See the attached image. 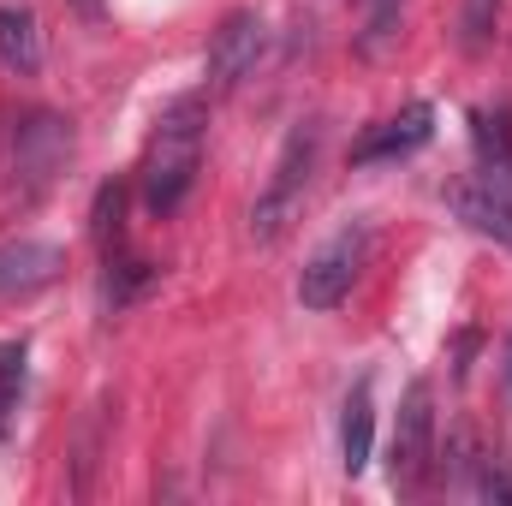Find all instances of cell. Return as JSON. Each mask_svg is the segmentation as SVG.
Segmentation results:
<instances>
[{"label": "cell", "mask_w": 512, "mask_h": 506, "mask_svg": "<svg viewBox=\"0 0 512 506\" xmlns=\"http://www.w3.org/2000/svg\"><path fill=\"white\" fill-rule=\"evenodd\" d=\"M203 131H209V114H203V96H173L161 114H155V131L143 143V167H137V185H143V209L149 215H179V203L197 191V173H203Z\"/></svg>", "instance_id": "1"}, {"label": "cell", "mask_w": 512, "mask_h": 506, "mask_svg": "<svg viewBox=\"0 0 512 506\" xmlns=\"http://www.w3.org/2000/svg\"><path fill=\"white\" fill-rule=\"evenodd\" d=\"M316 155H322V126L316 120H298V126L286 131V143L274 155V173H268V185H262V197H256V209H251L256 245H280L286 239V227L298 221L304 191L316 179Z\"/></svg>", "instance_id": "2"}, {"label": "cell", "mask_w": 512, "mask_h": 506, "mask_svg": "<svg viewBox=\"0 0 512 506\" xmlns=\"http://www.w3.org/2000/svg\"><path fill=\"white\" fill-rule=\"evenodd\" d=\"M370 245H376L370 221H346L322 251L304 262V274H298V304H304V310H334V304H346V292L358 286V274H364V262H370Z\"/></svg>", "instance_id": "3"}, {"label": "cell", "mask_w": 512, "mask_h": 506, "mask_svg": "<svg viewBox=\"0 0 512 506\" xmlns=\"http://www.w3.org/2000/svg\"><path fill=\"white\" fill-rule=\"evenodd\" d=\"M435 471V393L429 381H411L399 399V423H393V447H387V477L399 495H417Z\"/></svg>", "instance_id": "4"}, {"label": "cell", "mask_w": 512, "mask_h": 506, "mask_svg": "<svg viewBox=\"0 0 512 506\" xmlns=\"http://www.w3.org/2000/svg\"><path fill=\"white\" fill-rule=\"evenodd\" d=\"M262 48H268V24L256 18L251 6L227 12L221 30H215V42H209V90H221V96L239 90L256 66H262Z\"/></svg>", "instance_id": "5"}, {"label": "cell", "mask_w": 512, "mask_h": 506, "mask_svg": "<svg viewBox=\"0 0 512 506\" xmlns=\"http://www.w3.org/2000/svg\"><path fill=\"white\" fill-rule=\"evenodd\" d=\"M447 209H453L471 233H483V239H495V245L512 251V191L495 185L489 173L453 179V185H447Z\"/></svg>", "instance_id": "6"}, {"label": "cell", "mask_w": 512, "mask_h": 506, "mask_svg": "<svg viewBox=\"0 0 512 506\" xmlns=\"http://www.w3.org/2000/svg\"><path fill=\"white\" fill-rule=\"evenodd\" d=\"M66 155H72V131H66V120L30 114V120L12 126V173H18V179L42 185V179H54V167H60Z\"/></svg>", "instance_id": "7"}, {"label": "cell", "mask_w": 512, "mask_h": 506, "mask_svg": "<svg viewBox=\"0 0 512 506\" xmlns=\"http://www.w3.org/2000/svg\"><path fill=\"white\" fill-rule=\"evenodd\" d=\"M429 137H435V108H429V102H405L393 120L370 126L352 143V161H358V167H370V161H399V155H417Z\"/></svg>", "instance_id": "8"}, {"label": "cell", "mask_w": 512, "mask_h": 506, "mask_svg": "<svg viewBox=\"0 0 512 506\" xmlns=\"http://www.w3.org/2000/svg\"><path fill=\"white\" fill-rule=\"evenodd\" d=\"M66 268V251L48 239H12L0 245V298H30L42 286H54Z\"/></svg>", "instance_id": "9"}, {"label": "cell", "mask_w": 512, "mask_h": 506, "mask_svg": "<svg viewBox=\"0 0 512 506\" xmlns=\"http://www.w3.org/2000/svg\"><path fill=\"white\" fill-rule=\"evenodd\" d=\"M0 66L18 72V78H36L42 72V24L24 0H6L0 6Z\"/></svg>", "instance_id": "10"}, {"label": "cell", "mask_w": 512, "mask_h": 506, "mask_svg": "<svg viewBox=\"0 0 512 506\" xmlns=\"http://www.w3.org/2000/svg\"><path fill=\"white\" fill-rule=\"evenodd\" d=\"M370 453H376V405H370V387H358L346 399V417H340V459L352 477H364Z\"/></svg>", "instance_id": "11"}, {"label": "cell", "mask_w": 512, "mask_h": 506, "mask_svg": "<svg viewBox=\"0 0 512 506\" xmlns=\"http://www.w3.org/2000/svg\"><path fill=\"white\" fill-rule=\"evenodd\" d=\"M24 370H30V346L24 340H0V441L18 423V399H24Z\"/></svg>", "instance_id": "12"}, {"label": "cell", "mask_w": 512, "mask_h": 506, "mask_svg": "<svg viewBox=\"0 0 512 506\" xmlns=\"http://www.w3.org/2000/svg\"><path fill=\"white\" fill-rule=\"evenodd\" d=\"M155 286V262H143V256H108V280H102V298L114 304V310H126L137 292H149Z\"/></svg>", "instance_id": "13"}, {"label": "cell", "mask_w": 512, "mask_h": 506, "mask_svg": "<svg viewBox=\"0 0 512 506\" xmlns=\"http://www.w3.org/2000/svg\"><path fill=\"white\" fill-rule=\"evenodd\" d=\"M90 227H96V245L102 251L120 245V233H126V185H102L96 191V221Z\"/></svg>", "instance_id": "14"}, {"label": "cell", "mask_w": 512, "mask_h": 506, "mask_svg": "<svg viewBox=\"0 0 512 506\" xmlns=\"http://www.w3.org/2000/svg\"><path fill=\"white\" fill-rule=\"evenodd\" d=\"M495 18H501V0H465V12H459V36H465V48H471V54H483V48H489Z\"/></svg>", "instance_id": "15"}, {"label": "cell", "mask_w": 512, "mask_h": 506, "mask_svg": "<svg viewBox=\"0 0 512 506\" xmlns=\"http://www.w3.org/2000/svg\"><path fill=\"white\" fill-rule=\"evenodd\" d=\"M483 173H489L495 185H507V191H512V149H501V155H489V161H483Z\"/></svg>", "instance_id": "16"}, {"label": "cell", "mask_w": 512, "mask_h": 506, "mask_svg": "<svg viewBox=\"0 0 512 506\" xmlns=\"http://www.w3.org/2000/svg\"><path fill=\"white\" fill-rule=\"evenodd\" d=\"M72 12H84V18H102V0H66Z\"/></svg>", "instance_id": "17"}, {"label": "cell", "mask_w": 512, "mask_h": 506, "mask_svg": "<svg viewBox=\"0 0 512 506\" xmlns=\"http://www.w3.org/2000/svg\"><path fill=\"white\" fill-rule=\"evenodd\" d=\"M501 376H507V405H512V334H507V352H501Z\"/></svg>", "instance_id": "18"}]
</instances>
